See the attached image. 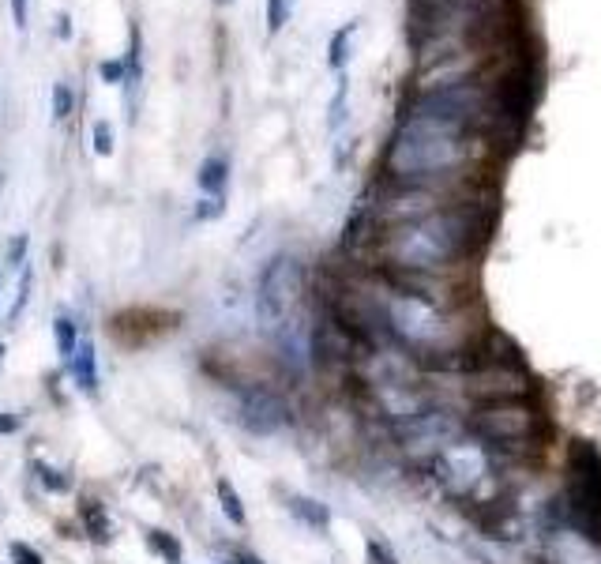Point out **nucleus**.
<instances>
[{
	"mask_svg": "<svg viewBox=\"0 0 601 564\" xmlns=\"http://www.w3.org/2000/svg\"><path fill=\"white\" fill-rule=\"evenodd\" d=\"M342 121H346V83H339V91H335V98H331V132L335 128H342Z\"/></svg>",
	"mask_w": 601,
	"mask_h": 564,
	"instance_id": "nucleus-23",
	"label": "nucleus"
},
{
	"mask_svg": "<svg viewBox=\"0 0 601 564\" xmlns=\"http://www.w3.org/2000/svg\"><path fill=\"white\" fill-rule=\"evenodd\" d=\"M34 478H38V482H42L49 493H68V489H72V474L49 467L46 459H34Z\"/></svg>",
	"mask_w": 601,
	"mask_h": 564,
	"instance_id": "nucleus-15",
	"label": "nucleus"
},
{
	"mask_svg": "<svg viewBox=\"0 0 601 564\" xmlns=\"http://www.w3.org/2000/svg\"><path fill=\"white\" fill-rule=\"evenodd\" d=\"M481 151H485V132L410 102L387 140L384 181L432 188V192H459V185L478 166Z\"/></svg>",
	"mask_w": 601,
	"mask_h": 564,
	"instance_id": "nucleus-2",
	"label": "nucleus"
},
{
	"mask_svg": "<svg viewBox=\"0 0 601 564\" xmlns=\"http://www.w3.org/2000/svg\"><path fill=\"white\" fill-rule=\"evenodd\" d=\"M218 4H233V0H218Z\"/></svg>",
	"mask_w": 601,
	"mask_h": 564,
	"instance_id": "nucleus-32",
	"label": "nucleus"
},
{
	"mask_svg": "<svg viewBox=\"0 0 601 564\" xmlns=\"http://www.w3.org/2000/svg\"><path fill=\"white\" fill-rule=\"evenodd\" d=\"M230 564H263V561L256 557V553H248V549H237V553L230 557Z\"/></svg>",
	"mask_w": 601,
	"mask_h": 564,
	"instance_id": "nucleus-29",
	"label": "nucleus"
},
{
	"mask_svg": "<svg viewBox=\"0 0 601 564\" xmlns=\"http://www.w3.org/2000/svg\"><path fill=\"white\" fill-rule=\"evenodd\" d=\"M57 38H72V19L57 16Z\"/></svg>",
	"mask_w": 601,
	"mask_h": 564,
	"instance_id": "nucleus-30",
	"label": "nucleus"
},
{
	"mask_svg": "<svg viewBox=\"0 0 601 564\" xmlns=\"http://www.w3.org/2000/svg\"><path fill=\"white\" fill-rule=\"evenodd\" d=\"M53 343H57V358L68 365L72 361V354L79 350V324L72 313H57V320H53Z\"/></svg>",
	"mask_w": 601,
	"mask_h": 564,
	"instance_id": "nucleus-12",
	"label": "nucleus"
},
{
	"mask_svg": "<svg viewBox=\"0 0 601 564\" xmlns=\"http://www.w3.org/2000/svg\"><path fill=\"white\" fill-rule=\"evenodd\" d=\"M463 437H466V418L459 410L447 407V403H436L432 410H425V414H417V418L391 429V440H395L399 455H406L410 463H421V467Z\"/></svg>",
	"mask_w": 601,
	"mask_h": 564,
	"instance_id": "nucleus-6",
	"label": "nucleus"
},
{
	"mask_svg": "<svg viewBox=\"0 0 601 564\" xmlns=\"http://www.w3.org/2000/svg\"><path fill=\"white\" fill-rule=\"evenodd\" d=\"M147 546H151V553H158L162 561L181 564V542H177L170 531H147Z\"/></svg>",
	"mask_w": 601,
	"mask_h": 564,
	"instance_id": "nucleus-16",
	"label": "nucleus"
},
{
	"mask_svg": "<svg viewBox=\"0 0 601 564\" xmlns=\"http://www.w3.org/2000/svg\"><path fill=\"white\" fill-rule=\"evenodd\" d=\"M286 508H290V516L301 523V527H309L316 534H327L331 527V508L324 501H316V497H305V493H290L286 497Z\"/></svg>",
	"mask_w": 601,
	"mask_h": 564,
	"instance_id": "nucleus-9",
	"label": "nucleus"
},
{
	"mask_svg": "<svg viewBox=\"0 0 601 564\" xmlns=\"http://www.w3.org/2000/svg\"><path fill=\"white\" fill-rule=\"evenodd\" d=\"M91 140H94V143H91L94 155H102V158L113 155V125H109V121H98V125H94Z\"/></svg>",
	"mask_w": 601,
	"mask_h": 564,
	"instance_id": "nucleus-22",
	"label": "nucleus"
},
{
	"mask_svg": "<svg viewBox=\"0 0 601 564\" xmlns=\"http://www.w3.org/2000/svg\"><path fill=\"white\" fill-rule=\"evenodd\" d=\"M222 211H226V204L215 200V196H207V200H200V207H196V219H218Z\"/></svg>",
	"mask_w": 601,
	"mask_h": 564,
	"instance_id": "nucleus-27",
	"label": "nucleus"
},
{
	"mask_svg": "<svg viewBox=\"0 0 601 564\" xmlns=\"http://www.w3.org/2000/svg\"><path fill=\"white\" fill-rule=\"evenodd\" d=\"M301 309H305V267L293 256H275L256 282V324L271 339Z\"/></svg>",
	"mask_w": 601,
	"mask_h": 564,
	"instance_id": "nucleus-5",
	"label": "nucleus"
},
{
	"mask_svg": "<svg viewBox=\"0 0 601 564\" xmlns=\"http://www.w3.org/2000/svg\"><path fill=\"white\" fill-rule=\"evenodd\" d=\"M98 72H102V79H109V83H124V61H106Z\"/></svg>",
	"mask_w": 601,
	"mask_h": 564,
	"instance_id": "nucleus-28",
	"label": "nucleus"
},
{
	"mask_svg": "<svg viewBox=\"0 0 601 564\" xmlns=\"http://www.w3.org/2000/svg\"><path fill=\"white\" fill-rule=\"evenodd\" d=\"M365 561L369 564H402L399 553L391 549V542L380 538V534H369V538H365Z\"/></svg>",
	"mask_w": 601,
	"mask_h": 564,
	"instance_id": "nucleus-18",
	"label": "nucleus"
},
{
	"mask_svg": "<svg viewBox=\"0 0 601 564\" xmlns=\"http://www.w3.org/2000/svg\"><path fill=\"white\" fill-rule=\"evenodd\" d=\"M76 106V94H72V83H57L53 87V121H64Z\"/></svg>",
	"mask_w": 601,
	"mask_h": 564,
	"instance_id": "nucleus-21",
	"label": "nucleus"
},
{
	"mask_svg": "<svg viewBox=\"0 0 601 564\" xmlns=\"http://www.w3.org/2000/svg\"><path fill=\"white\" fill-rule=\"evenodd\" d=\"M12 19H16L19 31L31 27V0H12Z\"/></svg>",
	"mask_w": 601,
	"mask_h": 564,
	"instance_id": "nucleus-26",
	"label": "nucleus"
},
{
	"mask_svg": "<svg viewBox=\"0 0 601 564\" xmlns=\"http://www.w3.org/2000/svg\"><path fill=\"white\" fill-rule=\"evenodd\" d=\"M215 493H218V508H222V516L230 519L233 527H245V523H248L245 501H241V493L233 489L230 478H218V482H215Z\"/></svg>",
	"mask_w": 601,
	"mask_h": 564,
	"instance_id": "nucleus-13",
	"label": "nucleus"
},
{
	"mask_svg": "<svg viewBox=\"0 0 601 564\" xmlns=\"http://www.w3.org/2000/svg\"><path fill=\"white\" fill-rule=\"evenodd\" d=\"M493 211L455 196L432 215L402 226H387L376 234L372 252L380 275H429V279H459L489 237Z\"/></svg>",
	"mask_w": 601,
	"mask_h": 564,
	"instance_id": "nucleus-1",
	"label": "nucleus"
},
{
	"mask_svg": "<svg viewBox=\"0 0 601 564\" xmlns=\"http://www.w3.org/2000/svg\"><path fill=\"white\" fill-rule=\"evenodd\" d=\"M466 433L485 440L493 448L523 455L541 433V410L526 399H500V403H478L466 414Z\"/></svg>",
	"mask_w": 601,
	"mask_h": 564,
	"instance_id": "nucleus-4",
	"label": "nucleus"
},
{
	"mask_svg": "<svg viewBox=\"0 0 601 564\" xmlns=\"http://www.w3.org/2000/svg\"><path fill=\"white\" fill-rule=\"evenodd\" d=\"M23 252H27V237H16V241L4 249V264H8V271H12V267L27 264V260H23Z\"/></svg>",
	"mask_w": 601,
	"mask_h": 564,
	"instance_id": "nucleus-24",
	"label": "nucleus"
},
{
	"mask_svg": "<svg viewBox=\"0 0 601 564\" xmlns=\"http://www.w3.org/2000/svg\"><path fill=\"white\" fill-rule=\"evenodd\" d=\"M12 561H16V564H46L38 549L23 546V542H12Z\"/></svg>",
	"mask_w": 601,
	"mask_h": 564,
	"instance_id": "nucleus-25",
	"label": "nucleus"
},
{
	"mask_svg": "<svg viewBox=\"0 0 601 564\" xmlns=\"http://www.w3.org/2000/svg\"><path fill=\"white\" fill-rule=\"evenodd\" d=\"M83 523H87V534H91L94 542H109V519L102 504H94V501L83 504Z\"/></svg>",
	"mask_w": 601,
	"mask_h": 564,
	"instance_id": "nucleus-17",
	"label": "nucleus"
},
{
	"mask_svg": "<svg viewBox=\"0 0 601 564\" xmlns=\"http://www.w3.org/2000/svg\"><path fill=\"white\" fill-rule=\"evenodd\" d=\"M357 34V23H346L342 31H335V38H331V46H327V64L335 68V72H342L346 68V61H350V38Z\"/></svg>",
	"mask_w": 601,
	"mask_h": 564,
	"instance_id": "nucleus-14",
	"label": "nucleus"
},
{
	"mask_svg": "<svg viewBox=\"0 0 601 564\" xmlns=\"http://www.w3.org/2000/svg\"><path fill=\"white\" fill-rule=\"evenodd\" d=\"M237 422L252 437H275L282 429L293 425V407L290 399L267 384H248L237 395Z\"/></svg>",
	"mask_w": 601,
	"mask_h": 564,
	"instance_id": "nucleus-7",
	"label": "nucleus"
},
{
	"mask_svg": "<svg viewBox=\"0 0 601 564\" xmlns=\"http://www.w3.org/2000/svg\"><path fill=\"white\" fill-rule=\"evenodd\" d=\"M16 429H19V418H12V414L0 418V433H16Z\"/></svg>",
	"mask_w": 601,
	"mask_h": 564,
	"instance_id": "nucleus-31",
	"label": "nucleus"
},
{
	"mask_svg": "<svg viewBox=\"0 0 601 564\" xmlns=\"http://www.w3.org/2000/svg\"><path fill=\"white\" fill-rule=\"evenodd\" d=\"M293 0H267V31L278 34L286 23H290Z\"/></svg>",
	"mask_w": 601,
	"mask_h": 564,
	"instance_id": "nucleus-20",
	"label": "nucleus"
},
{
	"mask_svg": "<svg viewBox=\"0 0 601 564\" xmlns=\"http://www.w3.org/2000/svg\"><path fill=\"white\" fill-rule=\"evenodd\" d=\"M200 188L203 196H215V200H226V185H230V162L222 155H211L207 162L200 166Z\"/></svg>",
	"mask_w": 601,
	"mask_h": 564,
	"instance_id": "nucleus-11",
	"label": "nucleus"
},
{
	"mask_svg": "<svg viewBox=\"0 0 601 564\" xmlns=\"http://www.w3.org/2000/svg\"><path fill=\"white\" fill-rule=\"evenodd\" d=\"M372 294L384 316L387 339L421 361L429 373L470 369V358L478 350V324L470 316V305H440L414 290H402L384 275L372 279Z\"/></svg>",
	"mask_w": 601,
	"mask_h": 564,
	"instance_id": "nucleus-3",
	"label": "nucleus"
},
{
	"mask_svg": "<svg viewBox=\"0 0 601 564\" xmlns=\"http://www.w3.org/2000/svg\"><path fill=\"white\" fill-rule=\"evenodd\" d=\"M312 331H316V320L301 309V313H293L290 320L271 335L278 365H282L290 376H305L316 369V343H312Z\"/></svg>",
	"mask_w": 601,
	"mask_h": 564,
	"instance_id": "nucleus-8",
	"label": "nucleus"
},
{
	"mask_svg": "<svg viewBox=\"0 0 601 564\" xmlns=\"http://www.w3.org/2000/svg\"><path fill=\"white\" fill-rule=\"evenodd\" d=\"M27 301H31V267H23L19 271V286H16V301H12V309H8V324H16L23 309H27Z\"/></svg>",
	"mask_w": 601,
	"mask_h": 564,
	"instance_id": "nucleus-19",
	"label": "nucleus"
},
{
	"mask_svg": "<svg viewBox=\"0 0 601 564\" xmlns=\"http://www.w3.org/2000/svg\"><path fill=\"white\" fill-rule=\"evenodd\" d=\"M68 373H72V380L79 384V392H87V395L98 392V350H94L87 339L79 343V350L72 354V361H68Z\"/></svg>",
	"mask_w": 601,
	"mask_h": 564,
	"instance_id": "nucleus-10",
	"label": "nucleus"
}]
</instances>
